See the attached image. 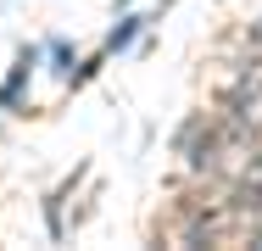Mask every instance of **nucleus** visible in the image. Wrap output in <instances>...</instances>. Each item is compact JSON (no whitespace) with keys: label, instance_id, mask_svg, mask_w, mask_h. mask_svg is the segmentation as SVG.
Returning <instances> with one entry per match:
<instances>
[{"label":"nucleus","instance_id":"1","mask_svg":"<svg viewBox=\"0 0 262 251\" xmlns=\"http://www.w3.org/2000/svg\"><path fill=\"white\" fill-rule=\"evenodd\" d=\"M145 23H151V17H117V28H112V34H106V56H117V50H128L134 45V39H140V28H145Z\"/></svg>","mask_w":262,"mask_h":251},{"label":"nucleus","instance_id":"2","mask_svg":"<svg viewBox=\"0 0 262 251\" xmlns=\"http://www.w3.org/2000/svg\"><path fill=\"white\" fill-rule=\"evenodd\" d=\"M51 56H56V61H61L56 73L67 78V73H73V45H67V39H51Z\"/></svg>","mask_w":262,"mask_h":251},{"label":"nucleus","instance_id":"3","mask_svg":"<svg viewBox=\"0 0 262 251\" xmlns=\"http://www.w3.org/2000/svg\"><path fill=\"white\" fill-rule=\"evenodd\" d=\"M117 6H128V0H117Z\"/></svg>","mask_w":262,"mask_h":251}]
</instances>
